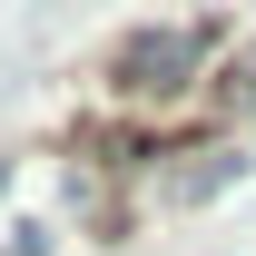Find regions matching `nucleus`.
I'll return each mask as SVG.
<instances>
[{
	"mask_svg": "<svg viewBox=\"0 0 256 256\" xmlns=\"http://www.w3.org/2000/svg\"><path fill=\"white\" fill-rule=\"evenodd\" d=\"M207 50H217V30H188V20H178V30H128L108 69H118V89L168 98V89H188L197 69H207Z\"/></svg>",
	"mask_w": 256,
	"mask_h": 256,
	"instance_id": "nucleus-1",
	"label": "nucleus"
},
{
	"mask_svg": "<svg viewBox=\"0 0 256 256\" xmlns=\"http://www.w3.org/2000/svg\"><path fill=\"white\" fill-rule=\"evenodd\" d=\"M226 108H256V60H246V69H226Z\"/></svg>",
	"mask_w": 256,
	"mask_h": 256,
	"instance_id": "nucleus-2",
	"label": "nucleus"
}]
</instances>
